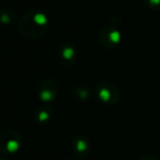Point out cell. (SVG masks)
<instances>
[{
  "label": "cell",
  "mask_w": 160,
  "mask_h": 160,
  "mask_svg": "<svg viewBox=\"0 0 160 160\" xmlns=\"http://www.w3.org/2000/svg\"><path fill=\"white\" fill-rule=\"evenodd\" d=\"M71 150L78 159H86L90 155L91 144L89 138L83 134H77L72 137L70 142Z\"/></svg>",
  "instance_id": "8992f818"
},
{
  "label": "cell",
  "mask_w": 160,
  "mask_h": 160,
  "mask_svg": "<svg viewBox=\"0 0 160 160\" xmlns=\"http://www.w3.org/2000/svg\"><path fill=\"white\" fill-rule=\"evenodd\" d=\"M72 98L79 102H85L91 97V88L86 85H78L72 89Z\"/></svg>",
  "instance_id": "9c48e42d"
},
{
  "label": "cell",
  "mask_w": 160,
  "mask_h": 160,
  "mask_svg": "<svg viewBox=\"0 0 160 160\" xmlns=\"http://www.w3.org/2000/svg\"><path fill=\"white\" fill-rule=\"evenodd\" d=\"M58 62L64 67H71L76 64L78 58L77 48L71 43H64L58 47Z\"/></svg>",
  "instance_id": "52a82bcc"
},
{
  "label": "cell",
  "mask_w": 160,
  "mask_h": 160,
  "mask_svg": "<svg viewBox=\"0 0 160 160\" xmlns=\"http://www.w3.org/2000/svg\"><path fill=\"white\" fill-rule=\"evenodd\" d=\"M49 27L47 16L36 9L28 10L18 20V29L24 38L30 40L40 38L46 33Z\"/></svg>",
  "instance_id": "6da1fadb"
},
{
  "label": "cell",
  "mask_w": 160,
  "mask_h": 160,
  "mask_svg": "<svg viewBox=\"0 0 160 160\" xmlns=\"http://www.w3.org/2000/svg\"><path fill=\"white\" fill-rule=\"evenodd\" d=\"M142 3L153 11H160V0H142Z\"/></svg>",
  "instance_id": "8fae6325"
},
{
  "label": "cell",
  "mask_w": 160,
  "mask_h": 160,
  "mask_svg": "<svg viewBox=\"0 0 160 160\" xmlns=\"http://www.w3.org/2000/svg\"><path fill=\"white\" fill-rule=\"evenodd\" d=\"M54 109L48 104L42 105L38 108L34 112V121L38 124H46L53 118Z\"/></svg>",
  "instance_id": "ba28073f"
},
{
  "label": "cell",
  "mask_w": 160,
  "mask_h": 160,
  "mask_svg": "<svg viewBox=\"0 0 160 160\" xmlns=\"http://www.w3.org/2000/svg\"><path fill=\"white\" fill-rule=\"evenodd\" d=\"M38 94L42 102H53L58 94V86L55 80L51 78L43 79L38 87Z\"/></svg>",
  "instance_id": "5b68a950"
},
{
  "label": "cell",
  "mask_w": 160,
  "mask_h": 160,
  "mask_svg": "<svg viewBox=\"0 0 160 160\" xmlns=\"http://www.w3.org/2000/svg\"><path fill=\"white\" fill-rule=\"evenodd\" d=\"M140 160H159L156 156H152V155H148V156H145L142 157Z\"/></svg>",
  "instance_id": "7c38bea8"
},
{
  "label": "cell",
  "mask_w": 160,
  "mask_h": 160,
  "mask_svg": "<svg viewBox=\"0 0 160 160\" xmlns=\"http://www.w3.org/2000/svg\"><path fill=\"white\" fill-rule=\"evenodd\" d=\"M22 145V137L16 131H3L0 133V153L11 155L19 151Z\"/></svg>",
  "instance_id": "3957f363"
},
{
  "label": "cell",
  "mask_w": 160,
  "mask_h": 160,
  "mask_svg": "<svg viewBox=\"0 0 160 160\" xmlns=\"http://www.w3.org/2000/svg\"><path fill=\"white\" fill-rule=\"evenodd\" d=\"M18 16L12 9H1L0 10V22L6 25H12L18 23Z\"/></svg>",
  "instance_id": "30bf717a"
},
{
  "label": "cell",
  "mask_w": 160,
  "mask_h": 160,
  "mask_svg": "<svg viewBox=\"0 0 160 160\" xmlns=\"http://www.w3.org/2000/svg\"><path fill=\"white\" fill-rule=\"evenodd\" d=\"M97 98L107 105H114L118 103L121 97L118 87L110 80H101L94 88Z\"/></svg>",
  "instance_id": "7a4b0ae2"
},
{
  "label": "cell",
  "mask_w": 160,
  "mask_h": 160,
  "mask_svg": "<svg viewBox=\"0 0 160 160\" xmlns=\"http://www.w3.org/2000/svg\"><path fill=\"white\" fill-rule=\"evenodd\" d=\"M121 40H122V35H121L120 30L115 27H111V25L103 28L99 35L100 44L102 45L103 48L108 49V51L116 48L120 45Z\"/></svg>",
  "instance_id": "277c9868"
},
{
  "label": "cell",
  "mask_w": 160,
  "mask_h": 160,
  "mask_svg": "<svg viewBox=\"0 0 160 160\" xmlns=\"http://www.w3.org/2000/svg\"><path fill=\"white\" fill-rule=\"evenodd\" d=\"M0 160H8L7 158H5V157H0Z\"/></svg>",
  "instance_id": "4fadbf2b"
},
{
  "label": "cell",
  "mask_w": 160,
  "mask_h": 160,
  "mask_svg": "<svg viewBox=\"0 0 160 160\" xmlns=\"http://www.w3.org/2000/svg\"><path fill=\"white\" fill-rule=\"evenodd\" d=\"M67 160H76V159H67Z\"/></svg>",
  "instance_id": "5bb4252c"
}]
</instances>
